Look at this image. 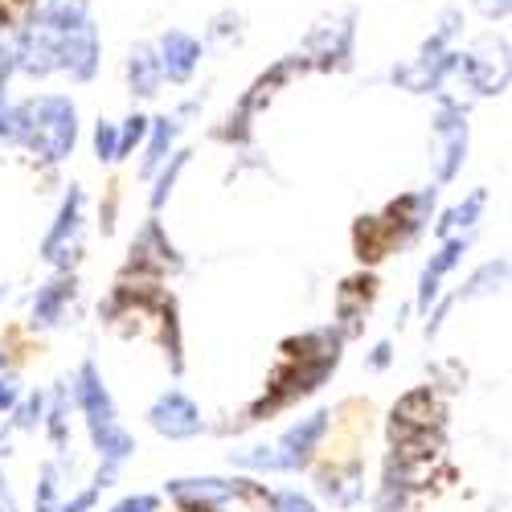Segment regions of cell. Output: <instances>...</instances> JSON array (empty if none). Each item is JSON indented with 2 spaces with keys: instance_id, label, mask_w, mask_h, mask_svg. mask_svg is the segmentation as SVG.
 I'll return each instance as SVG.
<instances>
[{
  "instance_id": "cell-1",
  "label": "cell",
  "mask_w": 512,
  "mask_h": 512,
  "mask_svg": "<svg viewBox=\"0 0 512 512\" xmlns=\"http://www.w3.org/2000/svg\"><path fill=\"white\" fill-rule=\"evenodd\" d=\"M37 0H0V29H13L33 13Z\"/></svg>"
}]
</instances>
